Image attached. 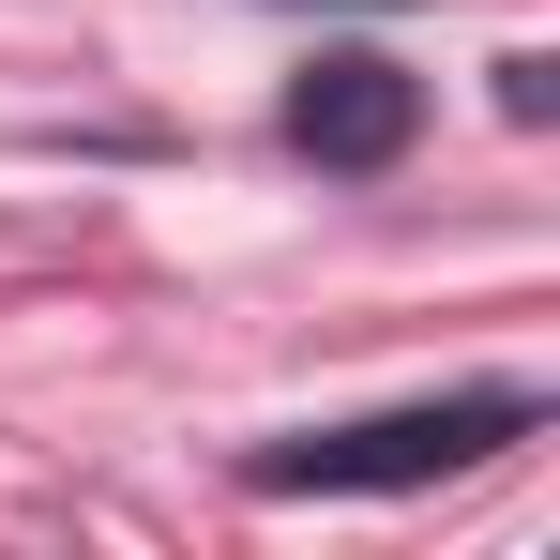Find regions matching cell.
I'll use <instances>...</instances> for the list:
<instances>
[{
	"mask_svg": "<svg viewBox=\"0 0 560 560\" xmlns=\"http://www.w3.org/2000/svg\"><path fill=\"white\" fill-rule=\"evenodd\" d=\"M500 440H530V394H440V409H378V424L273 440V455H243V485H273V500H394V485L485 469Z\"/></svg>",
	"mask_w": 560,
	"mask_h": 560,
	"instance_id": "1",
	"label": "cell"
},
{
	"mask_svg": "<svg viewBox=\"0 0 560 560\" xmlns=\"http://www.w3.org/2000/svg\"><path fill=\"white\" fill-rule=\"evenodd\" d=\"M409 121H424V92H409L394 61L349 46V61H318V77L288 92V152H303V167H394V152H409Z\"/></svg>",
	"mask_w": 560,
	"mask_h": 560,
	"instance_id": "2",
	"label": "cell"
}]
</instances>
